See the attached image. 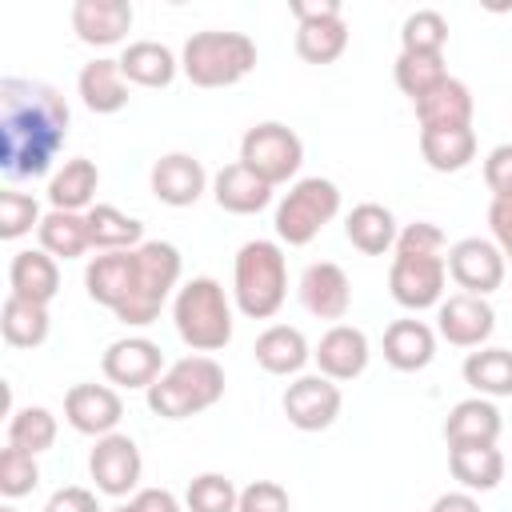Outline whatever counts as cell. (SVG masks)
<instances>
[{"instance_id": "cell-1", "label": "cell", "mask_w": 512, "mask_h": 512, "mask_svg": "<svg viewBox=\"0 0 512 512\" xmlns=\"http://www.w3.org/2000/svg\"><path fill=\"white\" fill-rule=\"evenodd\" d=\"M68 100L28 76L0 80V172L8 180H40L52 172L68 140Z\"/></svg>"}, {"instance_id": "cell-2", "label": "cell", "mask_w": 512, "mask_h": 512, "mask_svg": "<svg viewBox=\"0 0 512 512\" xmlns=\"http://www.w3.org/2000/svg\"><path fill=\"white\" fill-rule=\"evenodd\" d=\"M444 284H448V240L440 224L432 220L404 224L392 248V268H388L392 300L408 312L440 308Z\"/></svg>"}, {"instance_id": "cell-3", "label": "cell", "mask_w": 512, "mask_h": 512, "mask_svg": "<svg viewBox=\"0 0 512 512\" xmlns=\"http://www.w3.org/2000/svg\"><path fill=\"white\" fill-rule=\"evenodd\" d=\"M288 296V260L280 240H244L232 260V300L248 320H272Z\"/></svg>"}, {"instance_id": "cell-4", "label": "cell", "mask_w": 512, "mask_h": 512, "mask_svg": "<svg viewBox=\"0 0 512 512\" xmlns=\"http://www.w3.org/2000/svg\"><path fill=\"white\" fill-rule=\"evenodd\" d=\"M172 324H176V336L192 352L212 356V352L228 348L236 320H232V300H228L224 284L212 276L184 280L172 296Z\"/></svg>"}, {"instance_id": "cell-5", "label": "cell", "mask_w": 512, "mask_h": 512, "mask_svg": "<svg viewBox=\"0 0 512 512\" xmlns=\"http://www.w3.org/2000/svg\"><path fill=\"white\" fill-rule=\"evenodd\" d=\"M220 396H224V368L212 356H204V352H192L184 360H172L164 368V376L144 392L148 408L160 420L200 416L212 404H220Z\"/></svg>"}, {"instance_id": "cell-6", "label": "cell", "mask_w": 512, "mask_h": 512, "mask_svg": "<svg viewBox=\"0 0 512 512\" xmlns=\"http://www.w3.org/2000/svg\"><path fill=\"white\" fill-rule=\"evenodd\" d=\"M256 68V40L228 28L192 32L180 48V72L196 88H232Z\"/></svg>"}, {"instance_id": "cell-7", "label": "cell", "mask_w": 512, "mask_h": 512, "mask_svg": "<svg viewBox=\"0 0 512 512\" xmlns=\"http://www.w3.org/2000/svg\"><path fill=\"white\" fill-rule=\"evenodd\" d=\"M180 272H184V260H180V248L176 244H168V240H144L136 248L132 296L124 300V308L116 312V320L128 324V328H148L164 312V304L176 296Z\"/></svg>"}, {"instance_id": "cell-8", "label": "cell", "mask_w": 512, "mask_h": 512, "mask_svg": "<svg viewBox=\"0 0 512 512\" xmlns=\"http://www.w3.org/2000/svg\"><path fill=\"white\" fill-rule=\"evenodd\" d=\"M336 216H340V188H336V180H328V176H300L280 196L276 216H272V228H276V240L280 244L304 248Z\"/></svg>"}, {"instance_id": "cell-9", "label": "cell", "mask_w": 512, "mask_h": 512, "mask_svg": "<svg viewBox=\"0 0 512 512\" xmlns=\"http://www.w3.org/2000/svg\"><path fill=\"white\" fill-rule=\"evenodd\" d=\"M240 164L252 168L272 188L288 180L296 184V172L304 164V140L280 120H260L240 136Z\"/></svg>"}, {"instance_id": "cell-10", "label": "cell", "mask_w": 512, "mask_h": 512, "mask_svg": "<svg viewBox=\"0 0 512 512\" xmlns=\"http://www.w3.org/2000/svg\"><path fill=\"white\" fill-rule=\"evenodd\" d=\"M88 472H92V484L96 492L104 496H136L140 492V476H144V456H140V444L124 432H108L92 444L88 452Z\"/></svg>"}, {"instance_id": "cell-11", "label": "cell", "mask_w": 512, "mask_h": 512, "mask_svg": "<svg viewBox=\"0 0 512 512\" xmlns=\"http://www.w3.org/2000/svg\"><path fill=\"white\" fill-rule=\"evenodd\" d=\"M284 416L292 428L300 432H324L336 424L340 408H344V392L336 380L320 376V372H300L288 388H284V400H280Z\"/></svg>"}, {"instance_id": "cell-12", "label": "cell", "mask_w": 512, "mask_h": 512, "mask_svg": "<svg viewBox=\"0 0 512 512\" xmlns=\"http://www.w3.org/2000/svg\"><path fill=\"white\" fill-rule=\"evenodd\" d=\"M448 276L456 280L460 292H472V296H488L496 288H504V276H508V260L500 252L496 240L488 236H464L448 248Z\"/></svg>"}, {"instance_id": "cell-13", "label": "cell", "mask_w": 512, "mask_h": 512, "mask_svg": "<svg viewBox=\"0 0 512 512\" xmlns=\"http://www.w3.org/2000/svg\"><path fill=\"white\" fill-rule=\"evenodd\" d=\"M100 368H104L108 384H116V388H144L148 392L164 376L168 364H164V352H160L156 340H148V336H120V340H112L104 348Z\"/></svg>"}, {"instance_id": "cell-14", "label": "cell", "mask_w": 512, "mask_h": 512, "mask_svg": "<svg viewBox=\"0 0 512 512\" xmlns=\"http://www.w3.org/2000/svg\"><path fill=\"white\" fill-rule=\"evenodd\" d=\"M496 328V308L488 296L452 292L436 308V336H444L452 348H484V340Z\"/></svg>"}, {"instance_id": "cell-15", "label": "cell", "mask_w": 512, "mask_h": 512, "mask_svg": "<svg viewBox=\"0 0 512 512\" xmlns=\"http://www.w3.org/2000/svg\"><path fill=\"white\" fill-rule=\"evenodd\" d=\"M64 420L80 432V436H108L120 428L124 420V400L112 384H72L64 392Z\"/></svg>"}, {"instance_id": "cell-16", "label": "cell", "mask_w": 512, "mask_h": 512, "mask_svg": "<svg viewBox=\"0 0 512 512\" xmlns=\"http://www.w3.org/2000/svg\"><path fill=\"white\" fill-rule=\"evenodd\" d=\"M148 184H152V196H156L160 204H168V208H192V204L212 188L204 164H200L192 152H164V156L152 164Z\"/></svg>"}, {"instance_id": "cell-17", "label": "cell", "mask_w": 512, "mask_h": 512, "mask_svg": "<svg viewBox=\"0 0 512 512\" xmlns=\"http://www.w3.org/2000/svg\"><path fill=\"white\" fill-rule=\"evenodd\" d=\"M296 292H300V304H304L316 320L340 324V320L348 316V308H352V280H348V272H344L340 264H332V260L308 264V268L300 272Z\"/></svg>"}, {"instance_id": "cell-18", "label": "cell", "mask_w": 512, "mask_h": 512, "mask_svg": "<svg viewBox=\"0 0 512 512\" xmlns=\"http://www.w3.org/2000/svg\"><path fill=\"white\" fill-rule=\"evenodd\" d=\"M312 360H316V372L320 376L344 384V380L364 376V368L372 360V344H368L364 328H356V324H332L320 336V344L312 348Z\"/></svg>"}, {"instance_id": "cell-19", "label": "cell", "mask_w": 512, "mask_h": 512, "mask_svg": "<svg viewBox=\"0 0 512 512\" xmlns=\"http://www.w3.org/2000/svg\"><path fill=\"white\" fill-rule=\"evenodd\" d=\"M132 4L128 0H76L72 4V32L80 44L92 48H112L124 44V36L132 32Z\"/></svg>"}, {"instance_id": "cell-20", "label": "cell", "mask_w": 512, "mask_h": 512, "mask_svg": "<svg viewBox=\"0 0 512 512\" xmlns=\"http://www.w3.org/2000/svg\"><path fill=\"white\" fill-rule=\"evenodd\" d=\"M132 280H136V248L128 252H100L84 264V288L88 300L120 312L124 300L132 296Z\"/></svg>"}, {"instance_id": "cell-21", "label": "cell", "mask_w": 512, "mask_h": 512, "mask_svg": "<svg viewBox=\"0 0 512 512\" xmlns=\"http://www.w3.org/2000/svg\"><path fill=\"white\" fill-rule=\"evenodd\" d=\"M500 432H504V416H500L496 400H488V396H464L444 416V440H448V448H460V444H496Z\"/></svg>"}, {"instance_id": "cell-22", "label": "cell", "mask_w": 512, "mask_h": 512, "mask_svg": "<svg viewBox=\"0 0 512 512\" xmlns=\"http://www.w3.org/2000/svg\"><path fill=\"white\" fill-rule=\"evenodd\" d=\"M60 292V264L44 248H20L8 260V296L32 300V304H52Z\"/></svg>"}, {"instance_id": "cell-23", "label": "cell", "mask_w": 512, "mask_h": 512, "mask_svg": "<svg viewBox=\"0 0 512 512\" xmlns=\"http://www.w3.org/2000/svg\"><path fill=\"white\" fill-rule=\"evenodd\" d=\"M212 200L232 216H256L272 204V184L260 180L252 168H244L240 160H232L212 176Z\"/></svg>"}, {"instance_id": "cell-24", "label": "cell", "mask_w": 512, "mask_h": 512, "mask_svg": "<svg viewBox=\"0 0 512 512\" xmlns=\"http://www.w3.org/2000/svg\"><path fill=\"white\" fill-rule=\"evenodd\" d=\"M252 356L264 372L272 376H300L304 364L312 360V344L308 336L296 328V324H268L256 344H252Z\"/></svg>"}, {"instance_id": "cell-25", "label": "cell", "mask_w": 512, "mask_h": 512, "mask_svg": "<svg viewBox=\"0 0 512 512\" xmlns=\"http://www.w3.org/2000/svg\"><path fill=\"white\" fill-rule=\"evenodd\" d=\"M436 356V328H428L416 316H400L384 328V360L396 372H420Z\"/></svg>"}, {"instance_id": "cell-26", "label": "cell", "mask_w": 512, "mask_h": 512, "mask_svg": "<svg viewBox=\"0 0 512 512\" xmlns=\"http://www.w3.org/2000/svg\"><path fill=\"white\" fill-rule=\"evenodd\" d=\"M120 72L136 88H168L180 72V56L160 40H132L120 52Z\"/></svg>"}, {"instance_id": "cell-27", "label": "cell", "mask_w": 512, "mask_h": 512, "mask_svg": "<svg viewBox=\"0 0 512 512\" xmlns=\"http://www.w3.org/2000/svg\"><path fill=\"white\" fill-rule=\"evenodd\" d=\"M76 92H80L84 108L96 112V116L120 112L128 104V80L120 72V60H108V56L88 60L80 68V76H76Z\"/></svg>"}, {"instance_id": "cell-28", "label": "cell", "mask_w": 512, "mask_h": 512, "mask_svg": "<svg viewBox=\"0 0 512 512\" xmlns=\"http://www.w3.org/2000/svg\"><path fill=\"white\" fill-rule=\"evenodd\" d=\"M412 108H416L420 128H472L476 100H472V88H468L464 80L448 76V80L436 84L428 96H420Z\"/></svg>"}, {"instance_id": "cell-29", "label": "cell", "mask_w": 512, "mask_h": 512, "mask_svg": "<svg viewBox=\"0 0 512 512\" xmlns=\"http://www.w3.org/2000/svg\"><path fill=\"white\" fill-rule=\"evenodd\" d=\"M96 188H100V168L96 160L88 156H72L64 160L52 176H48V204L60 208V212H88L92 200H96Z\"/></svg>"}, {"instance_id": "cell-30", "label": "cell", "mask_w": 512, "mask_h": 512, "mask_svg": "<svg viewBox=\"0 0 512 512\" xmlns=\"http://www.w3.org/2000/svg\"><path fill=\"white\" fill-rule=\"evenodd\" d=\"M344 236H348V244H352L356 252H364V256H384V252L396 248L400 228H396L392 208H384V204H376V200H364V204H356V208L344 216Z\"/></svg>"}, {"instance_id": "cell-31", "label": "cell", "mask_w": 512, "mask_h": 512, "mask_svg": "<svg viewBox=\"0 0 512 512\" xmlns=\"http://www.w3.org/2000/svg\"><path fill=\"white\" fill-rule=\"evenodd\" d=\"M448 468L464 492H492L504 480V452L496 444H460L448 448Z\"/></svg>"}, {"instance_id": "cell-32", "label": "cell", "mask_w": 512, "mask_h": 512, "mask_svg": "<svg viewBox=\"0 0 512 512\" xmlns=\"http://www.w3.org/2000/svg\"><path fill=\"white\" fill-rule=\"evenodd\" d=\"M464 384L472 388V396H512V348H476L464 356L460 364Z\"/></svg>"}, {"instance_id": "cell-33", "label": "cell", "mask_w": 512, "mask_h": 512, "mask_svg": "<svg viewBox=\"0 0 512 512\" xmlns=\"http://www.w3.org/2000/svg\"><path fill=\"white\" fill-rule=\"evenodd\" d=\"M40 248L56 260H80L84 252H92V236H88V216L84 212H60V208H48L40 228Z\"/></svg>"}, {"instance_id": "cell-34", "label": "cell", "mask_w": 512, "mask_h": 512, "mask_svg": "<svg viewBox=\"0 0 512 512\" xmlns=\"http://www.w3.org/2000/svg\"><path fill=\"white\" fill-rule=\"evenodd\" d=\"M420 156L432 172H460L476 160L472 128H420Z\"/></svg>"}, {"instance_id": "cell-35", "label": "cell", "mask_w": 512, "mask_h": 512, "mask_svg": "<svg viewBox=\"0 0 512 512\" xmlns=\"http://www.w3.org/2000/svg\"><path fill=\"white\" fill-rule=\"evenodd\" d=\"M84 216H88L92 248H100V252H128V248L144 244V224L136 216L120 212L116 204H92Z\"/></svg>"}, {"instance_id": "cell-36", "label": "cell", "mask_w": 512, "mask_h": 512, "mask_svg": "<svg viewBox=\"0 0 512 512\" xmlns=\"http://www.w3.org/2000/svg\"><path fill=\"white\" fill-rule=\"evenodd\" d=\"M48 328H52L48 304H32V300H20V296L4 300V308H0L4 344H12V348H40L48 340Z\"/></svg>"}, {"instance_id": "cell-37", "label": "cell", "mask_w": 512, "mask_h": 512, "mask_svg": "<svg viewBox=\"0 0 512 512\" xmlns=\"http://www.w3.org/2000/svg\"><path fill=\"white\" fill-rule=\"evenodd\" d=\"M348 48V20H312V24H296V56L304 64H332L340 60Z\"/></svg>"}, {"instance_id": "cell-38", "label": "cell", "mask_w": 512, "mask_h": 512, "mask_svg": "<svg viewBox=\"0 0 512 512\" xmlns=\"http://www.w3.org/2000/svg\"><path fill=\"white\" fill-rule=\"evenodd\" d=\"M392 76H396V88L416 104L420 96H428L436 84L448 80V64H444V52H400L392 64Z\"/></svg>"}, {"instance_id": "cell-39", "label": "cell", "mask_w": 512, "mask_h": 512, "mask_svg": "<svg viewBox=\"0 0 512 512\" xmlns=\"http://www.w3.org/2000/svg\"><path fill=\"white\" fill-rule=\"evenodd\" d=\"M56 432H60V424L44 404H28V408H12L8 412V444L24 448L32 456L48 452L56 444Z\"/></svg>"}, {"instance_id": "cell-40", "label": "cell", "mask_w": 512, "mask_h": 512, "mask_svg": "<svg viewBox=\"0 0 512 512\" xmlns=\"http://www.w3.org/2000/svg\"><path fill=\"white\" fill-rule=\"evenodd\" d=\"M236 504H240V488L224 472H200L188 480L184 492L188 512H236Z\"/></svg>"}, {"instance_id": "cell-41", "label": "cell", "mask_w": 512, "mask_h": 512, "mask_svg": "<svg viewBox=\"0 0 512 512\" xmlns=\"http://www.w3.org/2000/svg\"><path fill=\"white\" fill-rule=\"evenodd\" d=\"M448 20L436 8H416L400 24V52H444Z\"/></svg>"}, {"instance_id": "cell-42", "label": "cell", "mask_w": 512, "mask_h": 512, "mask_svg": "<svg viewBox=\"0 0 512 512\" xmlns=\"http://www.w3.org/2000/svg\"><path fill=\"white\" fill-rule=\"evenodd\" d=\"M40 484V464L32 452L16 448V444H4L0 448V496L4 500H20L28 496L32 488Z\"/></svg>"}, {"instance_id": "cell-43", "label": "cell", "mask_w": 512, "mask_h": 512, "mask_svg": "<svg viewBox=\"0 0 512 512\" xmlns=\"http://www.w3.org/2000/svg\"><path fill=\"white\" fill-rule=\"evenodd\" d=\"M40 220H44V212H40L36 196L16 192V188L0 192V240H20L32 228H40Z\"/></svg>"}, {"instance_id": "cell-44", "label": "cell", "mask_w": 512, "mask_h": 512, "mask_svg": "<svg viewBox=\"0 0 512 512\" xmlns=\"http://www.w3.org/2000/svg\"><path fill=\"white\" fill-rule=\"evenodd\" d=\"M236 512H292L288 488L276 480H252L248 488H240V504Z\"/></svg>"}, {"instance_id": "cell-45", "label": "cell", "mask_w": 512, "mask_h": 512, "mask_svg": "<svg viewBox=\"0 0 512 512\" xmlns=\"http://www.w3.org/2000/svg\"><path fill=\"white\" fill-rule=\"evenodd\" d=\"M484 184L492 196H512V144H496L484 156Z\"/></svg>"}, {"instance_id": "cell-46", "label": "cell", "mask_w": 512, "mask_h": 512, "mask_svg": "<svg viewBox=\"0 0 512 512\" xmlns=\"http://www.w3.org/2000/svg\"><path fill=\"white\" fill-rule=\"evenodd\" d=\"M44 512H104V508H100V500H96L92 488H84V484H64V488H56V492L48 496Z\"/></svg>"}, {"instance_id": "cell-47", "label": "cell", "mask_w": 512, "mask_h": 512, "mask_svg": "<svg viewBox=\"0 0 512 512\" xmlns=\"http://www.w3.org/2000/svg\"><path fill=\"white\" fill-rule=\"evenodd\" d=\"M488 228H492V240L500 244L504 260H512V196H492V204H488Z\"/></svg>"}, {"instance_id": "cell-48", "label": "cell", "mask_w": 512, "mask_h": 512, "mask_svg": "<svg viewBox=\"0 0 512 512\" xmlns=\"http://www.w3.org/2000/svg\"><path fill=\"white\" fill-rule=\"evenodd\" d=\"M288 12L296 16V24H312V20H336V16H344L340 0H292Z\"/></svg>"}, {"instance_id": "cell-49", "label": "cell", "mask_w": 512, "mask_h": 512, "mask_svg": "<svg viewBox=\"0 0 512 512\" xmlns=\"http://www.w3.org/2000/svg\"><path fill=\"white\" fill-rule=\"evenodd\" d=\"M132 504H136V512H184L176 492H168V488H140L132 496Z\"/></svg>"}, {"instance_id": "cell-50", "label": "cell", "mask_w": 512, "mask_h": 512, "mask_svg": "<svg viewBox=\"0 0 512 512\" xmlns=\"http://www.w3.org/2000/svg\"><path fill=\"white\" fill-rule=\"evenodd\" d=\"M428 512H484V508H480V500H476L472 492L460 488V492H444V496H436Z\"/></svg>"}, {"instance_id": "cell-51", "label": "cell", "mask_w": 512, "mask_h": 512, "mask_svg": "<svg viewBox=\"0 0 512 512\" xmlns=\"http://www.w3.org/2000/svg\"><path fill=\"white\" fill-rule=\"evenodd\" d=\"M108 512H136V504L128 500V504H116V508H108Z\"/></svg>"}, {"instance_id": "cell-52", "label": "cell", "mask_w": 512, "mask_h": 512, "mask_svg": "<svg viewBox=\"0 0 512 512\" xmlns=\"http://www.w3.org/2000/svg\"><path fill=\"white\" fill-rule=\"evenodd\" d=\"M0 512H20V508H12V504H0Z\"/></svg>"}]
</instances>
